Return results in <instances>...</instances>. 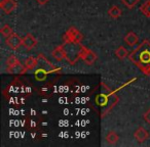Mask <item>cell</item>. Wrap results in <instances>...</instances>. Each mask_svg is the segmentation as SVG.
I'll return each mask as SVG.
<instances>
[{
    "label": "cell",
    "mask_w": 150,
    "mask_h": 147,
    "mask_svg": "<svg viewBox=\"0 0 150 147\" xmlns=\"http://www.w3.org/2000/svg\"><path fill=\"white\" fill-rule=\"evenodd\" d=\"M34 77H35V79L37 81H44L46 79V77H47V72L43 68H38L35 72V74H34Z\"/></svg>",
    "instance_id": "4fadbf2b"
},
{
    "label": "cell",
    "mask_w": 150,
    "mask_h": 147,
    "mask_svg": "<svg viewBox=\"0 0 150 147\" xmlns=\"http://www.w3.org/2000/svg\"><path fill=\"white\" fill-rule=\"evenodd\" d=\"M7 72L13 74V75H24L27 72V68L25 65H23L21 62H19V63L15 64L13 66L7 68Z\"/></svg>",
    "instance_id": "ba28073f"
},
{
    "label": "cell",
    "mask_w": 150,
    "mask_h": 147,
    "mask_svg": "<svg viewBox=\"0 0 150 147\" xmlns=\"http://www.w3.org/2000/svg\"><path fill=\"white\" fill-rule=\"evenodd\" d=\"M52 57L57 60V61H62L66 58V52H65L64 46L61 45L59 47H57L56 49L52 51Z\"/></svg>",
    "instance_id": "9c48e42d"
},
{
    "label": "cell",
    "mask_w": 150,
    "mask_h": 147,
    "mask_svg": "<svg viewBox=\"0 0 150 147\" xmlns=\"http://www.w3.org/2000/svg\"><path fill=\"white\" fill-rule=\"evenodd\" d=\"M140 10L145 17H150V0H147L140 7Z\"/></svg>",
    "instance_id": "2e32d148"
},
{
    "label": "cell",
    "mask_w": 150,
    "mask_h": 147,
    "mask_svg": "<svg viewBox=\"0 0 150 147\" xmlns=\"http://www.w3.org/2000/svg\"><path fill=\"white\" fill-rule=\"evenodd\" d=\"M129 52H127V48L123 47V46H119L116 50H115V55L119 58V59H123V58L127 57L129 56Z\"/></svg>",
    "instance_id": "5bb4252c"
},
{
    "label": "cell",
    "mask_w": 150,
    "mask_h": 147,
    "mask_svg": "<svg viewBox=\"0 0 150 147\" xmlns=\"http://www.w3.org/2000/svg\"><path fill=\"white\" fill-rule=\"evenodd\" d=\"M129 59L145 75H150V41L144 40L129 54Z\"/></svg>",
    "instance_id": "6da1fadb"
},
{
    "label": "cell",
    "mask_w": 150,
    "mask_h": 147,
    "mask_svg": "<svg viewBox=\"0 0 150 147\" xmlns=\"http://www.w3.org/2000/svg\"><path fill=\"white\" fill-rule=\"evenodd\" d=\"M118 135L116 134V133L114 132V131H110V132L108 133V134L106 135V140L107 142L109 143V144L113 145L115 144V143L118 141Z\"/></svg>",
    "instance_id": "9a60e30c"
},
{
    "label": "cell",
    "mask_w": 150,
    "mask_h": 147,
    "mask_svg": "<svg viewBox=\"0 0 150 147\" xmlns=\"http://www.w3.org/2000/svg\"><path fill=\"white\" fill-rule=\"evenodd\" d=\"M0 7L3 9L5 13L11 15L18 7V3L15 0H0Z\"/></svg>",
    "instance_id": "5b68a950"
},
{
    "label": "cell",
    "mask_w": 150,
    "mask_h": 147,
    "mask_svg": "<svg viewBox=\"0 0 150 147\" xmlns=\"http://www.w3.org/2000/svg\"><path fill=\"white\" fill-rule=\"evenodd\" d=\"M134 137H135V139L139 143H143V142H145L148 138H149V133H148V131L146 130L145 128L140 127V128L135 132Z\"/></svg>",
    "instance_id": "52a82bcc"
},
{
    "label": "cell",
    "mask_w": 150,
    "mask_h": 147,
    "mask_svg": "<svg viewBox=\"0 0 150 147\" xmlns=\"http://www.w3.org/2000/svg\"><path fill=\"white\" fill-rule=\"evenodd\" d=\"M22 40H23V46L27 50L33 49V48L37 45V40H36V38L34 37L33 35H31V34H27L25 37L22 38Z\"/></svg>",
    "instance_id": "8992f818"
},
{
    "label": "cell",
    "mask_w": 150,
    "mask_h": 147,
    "mask_svg": "<svg viewBox=\"0 0 150 147\" xmlns=\"http://www.w3.org/2000/svg\"><path fill=\"white\" fill-rule=\"evenodd\" d=\"M139 1L140 0H121V3H122L123 5H125L127 8L132 9L138 4Z\"/></svg>",
    "instance_id": "d6986e66"
},
{
    "label": "cell",
    "mask_w": 150,
    "mask_h": 147,
    "mask_svg": "<svg viewBox=\"0 0 150 147\" xmlns=\"http://www.w3.org/2000/svg\"><path fill=\"white\" fill-rule=\"evenodd\" d=\"M82 34L78 31L76 28L71 27L68 29V31L64 35V42L65 43H76L80 44L82 40Z\"/></svg>",
    "instance_id": "7a4b0ae2"
},
{
    "label": "cell",
    "mask_w": 150,
    "mask_h": 147,
    "mask_svg": "<svg viewBox=\"0 0 150 147\" xmlns=\"http://www.w3.org/2000/svg\"><path fill=\"white\" fill-rule=\"evenodd\" d=\"M123 40H125V44H127V46L133 47V46H135L136 44L138 43L139 38H138V36L136 35V33H134V32H129V33L127 34V36H125Z\"/></svg>",
    "instance_id": "30bf717a"
},
{
    "label": "cell",
    "mask_w": 150,
    "mask_h": 147,
    "mask_svg": "<svg viewBox=\"0 0 150 147\" xmlns=\"http://www.w3.org/2000/svg\"><path fill=\"white\" fill-rule=\"evenodd\" d=\"M37 65H38V59L36 57H34V56H29V57L26 59L25 66L27 68V70H33Z\"/></svg>",
    "instance_id": "8fae6325"
},
{
    "label": "cell",
    "mask_w": 150,
    "mask_h": 147,
    "mask_svg": "<svg viewBox=\"0 0 150 147\" xmlns=\"http://www.w3.org/2000/svg\"><path fill=\"white\" fill-rule=\"evenodd\" d=\"M144 121H145L147 124L150 125V108L144 114Z\"/></svg>",
    "instance_id": "ffe728a7"
},
{
    "label": "cell",
    "mask_w": 150,
    "mask_h": 147,
    "mask_svg": "<svg viewBox=\"0 0 150 147\" xmlns=\"http://www.w3.org/2000/svg\"><path fill=\"white\" fill-rule=\"evenodd\" d=\"M108 15H110L112 19L116 20V19H118V17H120L121 10H120V8H119L118 6H116V5H113V6H111L110 9L108 10Z\"/></svg>",
    "instance_id": "7c38bea8"
},
{
    "label": "cell",
    "mask_w": 150,
    "mask_h": 147,
    "mask_svg": "<svg viewBox=\"0 0 150 147\" xmlns=\"http://www.w3.org/2000/svg\"><path fill=\"white\" fill-rule=\"evenodd\" d=\"M79 58H81L86 64L88 65H92L94 64V62L97 59V55L92 51V50L88 49L86 47L82 46L81 49H80V53H79Z\"/></svg>",
    "instance_id": "3957f363"
},
{
    "label": "cell",
    "mask_w": 150,
    "mask_h": 147,
    "mask_svg": "<svg viewBox=\"0 0 150 147\" xmlns=\"http://www.w3.org/2000/svg\"><path fill=\"white\" fill-rule=\"evenodd\" d=\"M0 33H1V35H2L3 37L7 38V37H9V36H11L13 32L11 28L9 27L8 25H4L2 28H1V30H0Z\"/></svg>",
    "instance_id": "e0dca14e"
},
{
    "label": "cell",
    "mask_w": 150,
    "mask_h": 147,
    "mask_svg": "<svg viewBox=\"0 0 150 147\" xmlns=\"http://www.w3.org/2000/svg\"><path fill=\"white\" fill-rule=\"evenodd\" d=\"M35 1H37V3L38 4H40V5H44V4H46V3L50 1V0H35Z\"/></svg>",
    "instance_id": "44dd1931"
},
{
    "label": "cell",
    "mask_w": 150,
    "mask_h": 147,
    "mask_svg": "<svg viewBox=\"0 0 150 147\" xmlns=\"http://www.w3.org/2000/svg\"><path fill=\"white\" fill-rule=\"evenodd\" d=\"M5 42H6V44L13 50H17L20 46L23 45V40H22V38L20 37L19 35H17L16 33H13L9 37H7Z\"/></svg>",
    "instance_id": "277c9868"
},
{
    "label": "cell",
    "mask_w": 150,
    "mask_h": 147,
    "mask_svg": "<svg viewBox=\"0 0 150 147\" xmlns=\"http://www.w3.org/2000/svg\"><path fill=\"white\" fill-rule=\"evenodd\" d=\"M19 59L17 58L16 55H9L8 57L6 58V65L7 68H11V66H13L15 64L19 63Z\"/></svg>",
    "instance_id": "ac0fdd59"
}]
</instances>
